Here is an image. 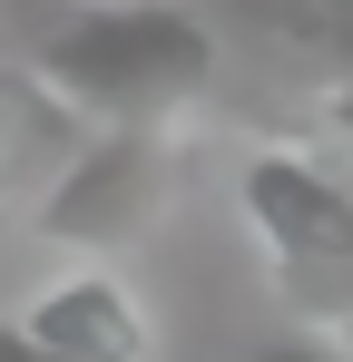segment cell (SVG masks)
Here are the masks:
<instances>
[{
  "label": "cell",
  "instance_id": "6da1fadb",
  "mask_svg": "<svg viewBox=\"0 0 353 362\" xmlns=\"http://www.w3.org/2000/svg\"><path fill=\"white\" fill-rule=\"evenodd\" d=\"M30 69L89 127H186L226 78V20L196 0H79L40 30Z\"/></svg>",
  "mask_w": 353,
  "mask_h": 362
},
{
  "label": "cell",
  "instance_id": "7a4b0ae2",
  "mask_svg": "<svg viewBox=\"0 0 353 362\" xmlns=\"http://www.w3.org/2000/svg\"><path fill=\"white\" fill-rule=\"evenodd\" d=\"M245 235L265 255V284L294 313H344L353 303V177L314 147H245L235 167Z\"/></svg>",
  "mask_w": 353,
  "mask_h": 362
},
{
  "label": "cell",
  "instance_id": "3957f363",
  "mask_svg": "<svg viewBox=\"0 0 353 362\" xmlns=\"http://www.w3.org/2000/svg\"><path fill=\"white\" fill-rule=\"evenodd\" d=\"M176 157L186 137L176 127H89V147L59 167V186L30 206L40 235L69 245L79 264H108L118 245H138L176 196Z\"/></svg>",
  "mask_w": 353,
  "mask_h": 362
},
{
  "label": "cell",
  "instance_id": "277c9868",
  "mask_svg": "<svg viewBox=\"0 0 353 362\" xmlns=\"http://www.w3.org/2000/svg\"><path fill=\"white\" fill-rule=\"evenodd\" d=\"M10 323H20L40 353H59V362H157V323H147V303L128 294L108 264H69V274L40 284Z\"/></svg>",
  "mask_w": 353,
  "mask_h": 362
},
{
  "label": "cell",
  "instance_id": "5b68a950",
  "mask_svg": "<svg viewBox=\"0 0 353 362\" xmlns=\"http://www.w3.org/2000/svg\"><path fill=\"white\" fill-rule=\"evenodd\" d=\"M79 147H89V118L30 59H0V206H40Z\"/></svg>",
  "mask_w": 353,
  "mask_h": 362
},
{
  "label": "cell",
  "instance_id": "8992f818",
  "mask_svg": "<svg viewBox=\"0 0 353 362\" xmlns=\"http://www.w3.org/2000/svg\"><path fill=\"white\" fill-rule=\"evenodd\" d=\"M245 362H353V353L324 343V333H285V343H265V353H245Z\"/></svg>",
  "mask_w": 353,
  "mask_h": 362
},
{
  "label": "cell",
  "instance_id": "52a82bcc",
  "mask_svg": "<svg viewBox=\"0 0 353 362\" xmlns=\"http://www.w3.org/2000/svg\"><path fill=\"white\" fill-rule=\"evenodd\" d=\"M0 362H59V353H40V343H30V333H20V323L0 313Z\"/></svg>",
  "mask_w": 353,
  "mask_h": 362
},
{
  "label": "cell",
  "instance_id": "ba28073f",
  "mask_svg": "<svg viewBox=\"0 0 353 362\" xmlns=\"http://www.w3.org/2000/svg\"><path fill=\"white\" fill-rule=\"evenodd\" d=\"M334 10H353V0H334Z\"/></svg>",
  "mask_w": 353,
  "mask_h": 362
}]
</instances>
